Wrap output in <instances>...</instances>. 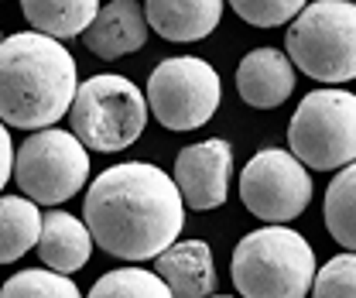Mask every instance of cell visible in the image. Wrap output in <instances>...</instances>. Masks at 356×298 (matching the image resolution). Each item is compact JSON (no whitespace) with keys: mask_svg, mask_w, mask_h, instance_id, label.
Listing matches in <instances>:
<instances>
[{"mask_svg":"<svg viewBox=\"0 0 356 298\" xmlns=\"http://www.w3.org/2000/svg\"><path fill=\"white\" fill-rule=\"evenodd\" d=\"M92 244L120 260H151L172 247L185 226L175 178L147 162H124L92 178L83 203Z\"/></svg>","mask_w":356,"mask_h":298,"instance_id":"1","label":"cell"},{"mask_svg":"<svg viewBox=\"0 0 356 298\" xmlns=\"http://www.w3.org/2000/svg\"><path fill=\"white\" fill-rule=\"evenodd\" d=\"M76 86V58L58 38L42 31L0 38V120L7 127H55L69 113Z\"/></svg>","mask_w":356,"mask_h":298,"instance_id":"2","label":"cell"},{"mask_svg":"<svg viewBox=\"0 0 356 298\" xmlns=\"http://www.w3.org/2000/svg\"><path fill=\"white\" fill-rule=\"evenodd\" d=\"M229 278L240 298H305L315 278V251L298 230L267 223L236 244Z\"/></svg>","mask_w":356,"mask_h":298,"instance_id":"3","label":"cell"},{"mask_svg":"<svg viewBox=\"0 0 356 298\" xmlns=\"http://www.w3.org/2000/svg\"><path fill=\"white\" fill-rule=\"evenodd\" d=\"M284 52L315 83H353L356 79V3L353 0H315L288 21Z\"/></svg>","mask_w":356,"mask_h":298,"instance_id":"4","label":"cell"},{"mask_svg":"<svg viewBox=\"0 0 356 298\" xmlns=\"http://www.w3.org/2000/svg\"><path fill=\"white\" fill-rule=\"evenodd\" d=\"M147 100L127 76L99 72L76 86L69 107V127L86 151L117 155L137 144L147 127Z\"/></svg>","mask_w":356,"mask_h":298,"instance_id":"5","label":"cell"},{"mask_svg":"<svg viewBox=\"0 0 356 298\" xmlns=\"http://www.w3.org/2000/svg\"><path fill=\"white\" fill-rule=\"evenodd\" d=\"M288 151L312 171H339L356 162V93L312 89L288 124Z\"/></svg>","mask_w":356,"mask_h":298,"instance_id":"6","label":"cell"},{"mask_svg":"<svg viewBox=\"0 0 356 298\" xmlns=\"http://www.w3.org/2000/svg\"><path fill=\"white\" fill-rule=\"evenodd\" d=\"M14 182L31 203L62 206L89 182V151L72 130H31L14 155Z\"/></svg>","mask_w":356,"mask_h":298,"instance_id":"7","label":"cell"},{"mask_svg":"<svg viewBox=\"0 0 356 298\" xmlns=\"http://www.w3.org/2000/svg\"><path fill=\"white\" fill-rule=\"evenodd\" d=\"M147 110L168 130H199L206 127L222 100L220 72L195 55H175L151 69L147 76Z\"/></svg>","mask_w":356,"mask_h":298,"instance_id":"8","label":"cell"},{"mask_svg":"<svg viewBox=\"0 0 356 298\" xmlns=\"http://www.w3.org/2000/svg\"><path fill=\"white\" fill-rule=\"evenodd\" d=\"M240 199L264 223H291L309 210L312 175L291 151L264 148L240 171Z\"/></svg>","mask_w":356,"mask_h":298,"instance_id":"9","label":"cell"},{"mask_svg":"<svg viewBox=\"0 0 356 298\" xmlns=\"http://www.w3.org/2000/svg\"><path fill=\"white\" fill-rule=\"evenodd\" d=\"M229 168H233V144L222 137H206L199 144L181 148L172 171L181 203L195 213L220 210L229 199Z\"/></svg>","mask_w":356,"mask_h":298,"instance_id":"10","label":"cell"},{"mask_svg":"<svg viewBox=\"0 0 356 298\" xmlns=\"http://www.w3.org/2000/svg\"><path fill=\"white\" fill-rule=\"evenodd\" d=\"M295 86H298L295 62L288 58L284 48H274V45L254 48L236 65V93L254 110H274V107L288 103Z\"/></svg>","mask_w":356,"mask_h":298,"instance_id":"11","label":"cell"},{"mask_svg":"<svg viewBox=\"0 0 356 298\" xmlns=\"http://www.w3.org/2000/svg\"><path fill=\"white\" fill-rule=\"evenodd\" d=\"M147 17H144V7L137 0H110L96 10L92 24L79 35L83 45L96 58H124L134 55L147 45Z\"/></svg>","mask_w":356,"mask_h":298,"instance_id":"12","label":"cell"},{"mask_svg":"<svg viewBox=\"0 0 356 298\" xmlns=\"http://www.w3.org/2000/svg\"><path fill=\"white\" fill-rule=\"evenodd\" d=\"M154 274L168 285L172 298H206L216 295V257L213 247L199 237L175 240L154 257Z\"/></svg>","mask_w":356,"mask_h":298,"instance_id":"13","label":"cell"},{"mask_svg":"<svg viewBox=\"0 0 356 298\" xmlns=\"http://www.w3.org/2000/svg\"><path fill=\"white\" fill-rule=\"evenodd\" d=\"M226 0H144V17L154 35L165 42H202L209 38L222 21Z\"/></svg>","mask_w":356,"mask_h":298,"instance_id":"14","label":"cell"},{"mask_svg":"<svg viewBox=\"0 0 356 298\" xmlns=\"http://www.w3.org/2000/svg\"><path fill=\"white\" fill-rule=\"evenodd\" d=\"M35 251L42 257V267L58 274H76L79 267H86L92 254L89 226L65 210H51L42 216V233H38Z\"/></svg>","mask_w":356,"mask_h":298,"instance_id":"15","label":"cell"},{"mask_svg":"<svg viewBox=\"0 0 356 298\" xmlns=\"http://www.w3.org/2000/svg\"><path fill=\"white\" fill-rule=\"evenodd\" d=\"M21 10L35 31L69 42V38H79L92 24L99 0H21Z\"/></svg>","mask_w":356,"mask_h":298,"instance_id":"16","label":"cell"},{"mask_svg":"<svg viewBox=\"0 0 356 298\" xmlns=\"http://www.w3.org/2000/svg\"><path fill=\"white\" fill-rule=\"evenodd\" d=\"M42 233V210L28 196H0V264H14L35 251Z\"/></svg>","mask_w":356,"mask_h":298,"instance_id":"17","label":"cell"},{"mask_svg":"<svg viewBox=\"0 0 356 298\" xmlns=\"http://www.w3.org/2000/svg\"><path fill=\"white\" fill-rule=\"evenodd\" d=\"M325 230L329 237L356 254V162L343 165L325 189Z\"/></svg>","mask_w":356,"mask_h":298,"instance_id":"18","label":"cell"},{"mask_svg":"<svg viewBox=\"0 0 356 298\" xmlns=\"http://www.w3.org/2000/svg\"><path fill=\"white\" fill-rule=\"evenodd\" d=\"M86 298H172L168 285L144 271V267H117V271H106Z\"/></svg>","mask_w":356,"mask_h":298,"instance_id":"19","label":"cell"},{"mask_svg":"<svg viewBox=\"0 0 356 298\" xmlns=\"http://www.w3.org/2000/svg\"><path fill=\"white\" fill-rule=\"evenodd\" d=\"M0 298H83V292L69 274L48 267H28L0 285Z\"/></svg>","mask_w":356,"mask_h":298,"instance_id":"20","label":"cell"},{"mask_svg":"<svg viewBox=\"0 0 356 298\" xmlns=\"http://www.w3.org/2000/svg\"><path fill=\"white\" fill-rule=\"evenodd\" d=\"M312 298H356V254L329 257L315 278H312Z\"/></svg>","mask_w":356,"mask_h":298,"instance_id":"21","label":"cell"},{"mask_svg":"<svg viewBox=\"0 0 356 298\" xmlns=\"http://www.w3.org/2000/svg\"><path fill=\"white\" fill-rule=\"evenodd\" d=\"M226 3L250 28H281L291 17H298V10L309 0H226Z\"/></svg>","mask_w":356,"mask_h":298,"instance_id":"22","label":"cell"},{"mask_svg":"<svg viewBox=\"0 0 356 298\" xmlns=\"http://www.w3.org/2000/svg\"><path fill=\"white\" fill-rule=\"evenodd\" d=\"M14 175V141H10V127L0 120V192Z\"/></svg>","mask_w":356,"mask_h":298,"instance_id":"23","label":"cell"},{"mask_svg":"<svg viewBox=\"0 0 356 298\" xmlns=\"http://www.w3.org/2000/svg\"><path fill=\"white\" fill-rule=\"evenodd\" d=\"M206 298H233V295H206Z\"/></svg>","mask_w":356,"mask_h":298,"instance_id":"24","label":"cell"},{"mask_svg":"<svg viewBox=\"0 0 356 298\" xmlns=\"http://www.w3.org/2000/svg\"><path fill=\"white\" fill-rule=\"evenodd\" d=\"M0 38H3V35H0Z\"/></svg>","mask_w":356,"mask_h":298,"instance_id":"25","label":"cell"},{"mask_svg":"<svg viewBox=\"0 0 356 298\" xmlns=\"http://www.w3.org/2000/svg\"><path fill=\"white\" fill-rule=\"evenodd\" d=\"M353 3H356V0H353Z\"/></svg>","mask_w":356,"mask_h":298,"instance_id":"26","label":"cell"}]
</instances>
